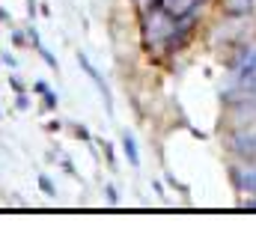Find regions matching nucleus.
<instances>
[{
  "label": "nucleus",
  "mask_w": 256,
  "mask_h": 241,
  "mask_svg": "<svg viewBox=\"0 0 256 241\" xmlns=\"http://www.w3.org/2000/svg\"><path fill=\"white\" fill-rule=\"evenodd\" d=\"M126 152H128V158H131V164H137V146H134L131 137H126Z\"/></svg>",
  "instance_id": "nucleus-1"
}]
</instances>
